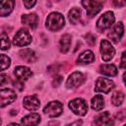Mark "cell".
Wrapping results in <instances>:
<instances>
[{
	"instance_id": "obj_1",
	"label": "cell",
	"mask_w": 126,
	"mask_h": 126,
	"mask_svg": "<svg viewBox=\"0 0 126 126\" xmlns=\"http://www.w3.org/2000/svg\"><path fill=\"white\" fill-rule=\"evenodd\" d=\"M64 24H65L64 17L60 13L54 12V13H51L47 16L46 28L49 31H52V32L59 31L60 29H62L64 27Z\"/></svg>"
},
{
	"instance_id": "obj_2",
	"label": "cell",
	"mask_w": 126,
	"mask_h": 126,
	"mask_svg": "<svg viewBox=\"0 0 126 126\" xmlns=\"http://www.w3.org/2000/svg\"><path fill=\"white\" fill-rule=\"evenodd\" d=\"M31 42H32V36H31L30 32L25 29L19 30L16 32V34L14 35L13 43L16 46H26V45L30 44Z\"/></svg>"
},
{
	"instance_id": "obj_3",
	"label": "cell",
	"mask_w": 126,
	"mask_h": 126,
	"mask_svg": "<svg viewBox=\"0 0 126 126\" xmlns=\"http://www.w3.org/2000/svg\"><path fill=\"white\" fill-rule=\"evenodd\" d=\"M70 109L77 115L83 116L88 111V104L83 98H75L69 102Z\"/></svg>"
},
{
	"instance_id": "obj_4",
	"label": "cell",
	"mask_w": 126,
	"mask_h": 126,
	"mask_svg": "<svg viewBox=\"0 0 126 126\" xmlns=\"http://www.w3.org/2000/svg\"><path fill=\"white\" fill-rule=\"evenodd\" d=\"M114 14L111 12V11H108V12H105L97 21L96 23V28L98 31L100 32H103L104 30L106 29H109L112 24L114 23Z\"/></svg>"
},
{
	"instance_id": "obj_5",
	"label": "cell",
	"mask_w": 126,
	"mask_h": 126,
	"mask_svg": "<svg viewBox=\"0 0 126 126\" xmlns=\"http://www.w3.org/2000/svg\"><path fill=\"white\" fill-rule=\"evenodd\" d=\"M62 111H63V105L58 100L50 101L43 108V112L47 114L49 117H57L62 113Z\"/></svg>"
},
{
	"instance_id": "obj_6",
	"label": "cell",
	"mask_w": 126,
	"mask_h": 126,
	"mask_svg": "<svg viewBox=\"0 0 126 126\" xmlns=\"http://www.w3.org/2000/svg\"><path fill=\"white\" fill-rule=\"evenodd\" d=\"M100 54L103 61H109L113 58L115 54V49L107 39H102L100 41Z\"/></svg>"
},
{
	"instance_id": "obj_7",
	"label": "cell",
	"mask_w": 126,
	"mask_h": 126,
	"mask_svg": "<svg viewBox=\"0 0 126 126\" xmlns=\"http://www.w3.org/2000/svg\"><path fill=\"white\" fill-rule=\"evenodd\" d=\"M82 5L86 9L87 15L89 17H94L102 8V4L100 2L94 1V0H82Z\"/></svg>"
},
{
	"instance_id": "obj_8",
	"label": "cell",
	"mask_w": 126,
	"mask_h": 126,
	"mask_svg": "<svg viewBox=\"0 0 126 126\" xmlns=\"http://www.w3.org/2000/svg\"><path fill=\"white\" fill-rule=\"evenodd\" d=\"M114 87V84L112 81L106 79V78H98L95 82V88L94 91L97 93H103L108 94Z\"/></svg>"
},
{
	"instance_id": "obj_9",
	"label": "cell",
	"mask_w": 126,
	"mask_h": 126,
	"mask_svg": "<svg viewBox=\"0 0 126 126\" xmlns=\"http://www.w3.org/2000/svg\"><path fill=\"white\" fill-rule=\"evenodd\" d=\"M84 82H85L84 74L81 72H74L69 76V78L66 82V86L69 89H74V88L80 87Z\"/></svg>"
},
{
	"instance_id": "obj_10",
	"label": "cell",
	"mask_w": 126,
	"mask_h": 126,
	"mask_svg": "<svg viewBox=\"0 0 126 126\" xmlns=\"http://www.w3.org/2000/svg\"><path fill=\"white\" fill-rule=\"evenodd\" d=\"M16 99V94L13 90L10 89H2L0 91V105L4 107L10 103H12Z\"/></svg>"
},
{
	"instance_id": "obj_11",
	"label": "cell",
	"mask_w": 126,
	"mask_h": 126,
	"mask_svg": "<svg viewBox=\"0 0 126 126\" xmlns=\"http://www.w3.org/2000/svg\"><path fill=\"white\" fill-rule=\"evenodd\" d=\"M123 32H124V27H123V24L121 22L115 24L112 29L110 30L109 33H108V37L113 41V42H118L122 35H123Z\"/></svg>"
},
{
	"instance_id": "obj_12",
	"label": "cell",
	"mask_w": 126,
	"mask_h": 126,
	"mask_svg": "<svg viewBox=\"0 0 126 126\" xmlns=\"http://www.w3.org/2000/svg\"><path fill=\"white\" fill-rule=\"evenodd\" d=\"M24 107L28 110H36L39 107V100L36 95H28L23 100Z\"/></svg>"
},
{
	"instance_id": "obj_13",
	"label": "cell",
	"mask_w": 126,
	"mask_h": 126,
	"mask_svg": "<svg viewBox=\"0 0 126 126\" xmlns=\"http://www.w3.org/2000/svg\"><path fill=\"white\" fill-rule=\"evenodd\" d=\"M22 23L31 29H35L37 26V23H38V17L34 13L23 15L22 16Z\"/></svg>"
},
{
	"instance_id": "obj_14",
	"label": "cell",
	"mask_w": 126,
	"mask_h": 126,
	"mask_svg": "<svg viewBox=\"0 0 126 126\" xmlns=\"http://www.w3.org/2000/svg\"><path fill=\"white\" fill-rule=\"evenodd\" d=\"M14 74L18 80H28L32 75L31 69L26 66H17L14 70Z\"/></svg>"
},
{
	"instance_id": "obj_15",
	"label": "cell",
	"mask_w": 126,
	"mask_h": 126,
	"mask_svg": "<svg viewBox=\"0 0 126 126\" xmlns=\"http://www.w3.org/2000/svg\"><path fill=\"white\" fill-rule=\"evenodd\" d=\"M15 1L14 0H1L0 5V15L2 17L8 16L14 9Z\"/></svg>"
},
{
	"instance_id": "obj_16",
	"label": "cell",
	"mask_w": 126,
	"mask_h": 126,
	"mask_svg": "<svg viewBox=\"0 0 126 126\" xmlns=\"http://www.w3.org/2000/svg\"><path fill=\"white\" fill-rule=\"evenodd\" d=\"M21 58L25 61H27L28 63H33L35 60H36V56H35V53L30 49V48H25V49H22L20 50L19 52Z\"/></svg>"
},
{
	"instance_id": "obj_17",
	"label": "cell",
	"mask_w": 126,
	"mask_h": 126,
	"mask_svg": "<svg viewBox=\"0 0 126 126\" xmlns=\"http://www.w3.org/2000/svg\"><path fill=\"white\" fill-rule=\"evenodd\" d=\"M94 60V54L91 50H86L81 53L77 59V62L80 64H89Z\"/></svg>"
},
{
	"instance_id": "obj_18",
	"label": "cell",
	"mask_w": 126,
	"mask_h": 126,
	"mask_svg": "<svg viewBox=\"0 0 126 126\" xmlns=\"http://www.w3.org/2000/svg\"><path fill=\"white\" fill-rule=\"evenodd\" d=\"M40 122V116L37 113H31L22 118V123L25 125H37Z\"/></svg>"
},
{
	"instance_id": "obj_19",
	"label": "cell",
	"mask_w": 126,
	"mask_h": 126,
	"mask_svg": "<svg viewBox=\"0 0 126 126\" xmlns=\"http://www.w3.org/2000/svg\"><path fill=\"white\" fill-rule=\"evenodd\" d=\"M99 72L106 76H116L117 75V68L113 64H104L99 67Z\"/></svg>"
},
{
	"instance_id": "obj_20",
	"label": "cell",
	"mask_w": 126,
	"mask_h": 126,
	"mask_svg": "<svg viewBox=\"0 0 126 126\" xmlns=\"http://www.w3.org/2000/svg\"><path fill=\"white\" fill-rule=\"evenodd\" d=\"M91 106L94 110H100L103 108L104 106V99L102 97V95L100 94H96L92 98V102H91Z\"/></svg>"
},
{
	"instance_id": "obj_21",
	"label": "cell",
	"mask_w": 126,
	"mask_h": 126,
	"mask_svg": "<svg viewBox=\"0 0 126 126\" xmlns=\"http://www.w3.org/2000/svg\"><path fill=\"white\" fill-rule=\"evenodd\" d=\"M95 124L97 125H110L113 124L111 118H110V114L109 112H102L101 114H99L96 119H95Z\"/></svg>"
},
{
	"instance_id": "obj_22",
	"label": "cell",
	"mask_w": 126,
	"mask_h": 126,
	"mask_svg": "<svg viewBox=\"0 0 126 126\" xmlns=\"http://www.w3.org/2000/svg\"><path fill=\"white\" fill-rule=\"evenodd\" d=\"M71 45V35L66 33L63 34V36L60 39V51L63 53H66Z\"/></svg>"
},
{
	"instance_id": "obj_23",
	"label": "cell",
	"mask_w": 126,
	"mask_h": 126,
	"mask_svg": "<svg viewBox=\"0 0 126 126\" xmlns=\"http://www.w3.org/2000/svg\"><path fill=\"white\" fill-rule=\"evenodd\" d=\"M81 18V10L79 8H73L68 13V19L71 24H77Z\"/></svg>"
},
{
	"instance_id": "obj_24",
	"label": "cell",
	"mask_w": 126,
	"mask_h": 126,
	"mask_svg": "<svg viewBox=\"0 0 126 126\" xmlns=\"http://www.w3.org/2000/svg\"><path fill=\"white\" fill-rule=\"evenodd\" d=\"M123 99H124V94L122 92H115L111 96V102L116 106L120 105L123 102Z\"/></svg>"
},
{
	"instance_id": "obj_25",
	"label": "cell",
	"mask_w": 126,
	"mask_h": 126,
	"mask_svg": "<svg viewBox=\"0 0 126 126\" xmlns=\"http://www.w3.org/2000/svg\"><path fill=\"white\" fill-rule=\"evenodd\" d=\"M10 47V40L8 35L5 32H2L1 34V49L2 50H7Z\"/></svg>"
},
{
	"instance_id": "obj_26",
	"label": "cell",
	"mask_w": 126,
	"mask_h": 126,
	"mask_svg": "<svg viewBox=\"0 0 126 126\" xmlns=\"http://www.w3.org/2000/svg\"><path fill=\"white\" fill-rule=\"evenodd\" d=\"M10 63H11L10 58L5 54H1V70L4 71L5 69H7L10 66Z\"/></svg>"
},
{
	"instance_id": "obj_27",
	"label": "cell",
	"mask_w": 126,
	"mask_h": 126,
	"mask_svg": "<svg viewBox=\"0 0 126 126\" xmlns=\"http://www.w3.org/2000/svg\"><path fill=\"white\" fill-rule=\"evenodd\" d=\"M23 3L27 9H31L36 3V0H23Z\"/></svg>"
},
{
	"instance_id": "obj_28",
	"label": "cell",
	"mask_w": 126,
	"mask_h": 126,
	"mask_svg": "<svg viewBox=\"0 0 126 126\" xmlns=\"http://www.w3.org/2000/svg\"><path fill=\"white\" fill-rule=\"evenodd\" d=\"M113 5L117 8L123 7L126 5V0H113Z\"/></svg>"
},
{
	"instance_id": "obj_29",
	"label": "cell",
	"mask_w": 126,
	"mask_h": 126,
	"mask_svg": "<svg viewBox=\"0 0 126 126\" xmlns=\"http://www.w3.org/2000/svg\"><path fill=\"white\" fill-rule=\"evenodd\" d=\"M120 68H126V51H124L122 53L121 62H120Z\"/></svg>"
},
{
	"instance_id": "obj_30",
	"label": "cell",
	"mask_w": 126,
	"mask_h": 126,
	"mask_svg": "<svg viewBox=\"0 0 126 126\" xmlns=\"http://www.w3.org/2000/svg\"><path fill=\"white\" fill-rule=\"evenodd\" d=\"M86 38H87V41H88L90 44H94V43L95 42L94 36H93L92 34H87V35H86Z\"/></svg>"
},
{
	"instance_id": "obj_31",
	"label": "cell",
	"mask_w": 126,
	"mask_h": 126,
	"mask_svg": "<svg viewBox=\"0 0 126 126\" xmlns=\"http://www.w3.org/2000/svg\"><path fill=\"white\" fill-rule=\"evenodd\" d=\"M61 81H62V77H61V76H57L56 78H54V80H53V82H52V85L55 86V87H57V86L61 83Z\"/></svg>"
},
{
	"instance_id": "obj_32",
	"label": "cell",
	"mask_w": 126,
	"mask_h": 126,
	"mask_svg": "<svg viewBox=\"0 0 126 126\" xmlns=\"http://www.w3.org/2000/svg\"><path fill=\"white\" fill-rule=\"evenodd\" d=\"M6 79H8V76H6V75H4V74H1V75H0V85H1V86H3V85L5 84Z\"/></svg>"
},
{
	"instance_id": "obj_33",
	"label": "cell",
	"mask_w": 126,
	"mask_h": 126,
	"mask_svg": "<svg viewBox=\"0 0 126 126\" xmlns=\"http://www.w3.org/2000/svg\"><path fill=\"white\" fill-rule=\"evenodd\" d=\"M116 117H117V118H119V119L126 118V111H124V110L120 111L119 113H117V114H116Z\"/></svg>"
},
{
	"instance_id": "obj_34",
	"label": "cell",
	"mask_w": 126,
	"mask_h": 126,
	"mask_svg": "<svg viewBox=\"0 0 126 126\" xmlns=\"http://www.w3.org/2000/svg\"><path fill=\"white\" fill-rule=\"evenodd\" d=\"M123 81H124V83H125V85H126V72L123 74Z\"/></svg>"
},
{
	"instance_id": "obj_35",
	"label": "cell",
	"mask_w": 126,
	"mask_h": 126,
	"mask_svg": "<svg viewBox=\"0 0 126 126\" xmlns=\"http://www.w3.org/2000/svg\"><path fill=\"white\" fill-rule=\"evenodd\" d=\"M15 113H17V111H11V114H15Z\"/></svg>"
}]
</instances>
